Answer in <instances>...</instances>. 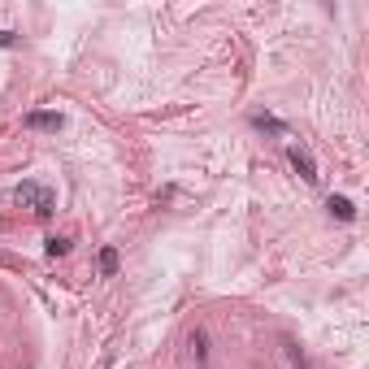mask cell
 <instances>
[{"label": "cell", "mask_w": 369, "mask_h": 369, "mask_svg": "<svg viewBox=\"0 0 369 369\" xmlns=\"http://www.w3.org/2000/svg\"><path fill=\"white\" fill-rule=\"evenodd\" d=\"M18 205L31 209L35 217H48V213L57 209V191L48 187V183H22V187H18Z\"/></svg>", "instance_id": "cell-1"}, {"label": "cell", "mask_w": 369, "mask_h": 369, "mask_svg": "<svg viewBox=\"0 0 369 369\" xmlns=\"http://www.w3.org/2000/svg\"><path fill=\"white\" fill-rule=\"evenodd\" d=\"M287 161H291V169H295V174H300L304 183H317V161H313V153H309V148L291 143V148H287Z\"/></svg>", "instance_id": "cell-2"}, {"label": "cell", "mask_w": 369, "mask_h": 369, "mask_svg": "<svg viewBox=\"0 0 369 369\" xmlns=\"http://www.w3.org/2000/svg\"><path fill=\"white\" fill-rule=\"evenodd\" d=\"M27 127H31V131H61L65 117H61V113H48V109H31V113H27Z\"/></svg>", "instance_id": "cell-3"}, {"label": "cell", "mask_w": 369, "mask_h": 369, "mask_svg": "<svg viewBox=\"0 0 369 369\" xmlns=\"http://www.w3.org/2000/svg\"><path fill=\"white\" fill-rule=\"evenodd\" d=\"M187 348H191V361H195V365H200V369H209V335H205V330H191Z\"/></svg>", "instance_id": "cell-4"}, {"label": "cell", "mask_w": 369, "mask_h": 369, "mask_svg": "<svg viewBox=\"0 0 369 369\" xmlns=\"http://www.w3.org/2000/svg\"><path fill=\"white\" fill-rule=\"evenodd\" d=\"M326 209H330L339 221H356V205L348 200V195H330V200H326Z\"/></svg>", "instance_id": "cell-5"}, {"label": "cell", "mask_w": 369, "mask_h": 369, "mask_svg": "<svg viewBox=\"0 0 369 369\" xmlns=\"http://www.w3.org/2000/svg\"><path fill=\"white\" fill-rule=\"evenodd\" d=\"M252 127H257V131H269V135H287L283 122H278V117H265V113H257V117H252Z\"/></svg>", "instance_id": "cell-6"}, {"label": "cell", "mask_w": 369, "mask_h": 369, "mask_svg": "<svg viewBox=\"0 0 369 369\" xmlns=\"http://www.w3.org/2000/svg\"><path fill=\"white\" fill-rule=\"evenodd\" d=\"M101 274H105V278L117 274V248H101Z\"/></svg>", "instance_id": "cell-7"}, {"label": "cell", "mask_w": 369, "mask_h": 369, "mask_svg": "<svg viewBox=\"0 0 369 369\" xmlns=\"http://www.w3.org/2000/svg\"><path fill=\"white\" fill-rule=\"evenodd\" d=\"M70 252V239L65 235H53V239H48V257H65Z\"/></svg>", "instance_id": "cell-8"}, {"label": "cell", "mask_w": 369, "mask_h": 369, "mask_svg": "<svg viewBox=\"0 0 369 369\" xmlns=\"http://www.w3.org/2000/svg\"><path fill=\"white\" fill-rule=\"evenodd\" d=\"M13 44H18V35H13V31H0V48H13Z\"/></svg>", "instance_id": "cell-9"}]
</instances>
